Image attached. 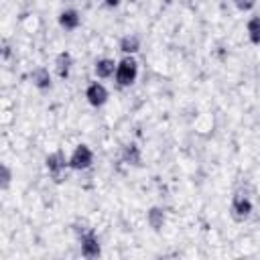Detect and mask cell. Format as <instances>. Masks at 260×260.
Wrapping results in <instances>:
<instances>
[{
  "label": "cell",
  "mask_w": 260,
  "mask_h": 260,
  "mask_svg": "<svg viewBox=\"0 0 260 260\" xmlns=\"http://www.w3.org/2000/svg\"><path fill=\"white\" fill-rule=\"evenodd\" d=\"M136 75H138V65H136V61H134L132 57H124V59L118 63V67H116V81H118L120 85H130V83H134Z\"/></svg>",
  "instance_id": "6da1fadb"
},
{
  "label": "cell",
  "mask_w": 260,
  "mask_h": 260,
  "mask_svg": "<svg viewBox=\"0 0 260 260\" xmlns=\"http://www.w3.org/2000/svg\"><path fill=\"white\" fill-rule=\"evenodd\" d=\"M91 162H93V152L89 150L87 144L75 146V150H73L71 156H69V167L75 169V171H83V169H87Z\"/></svg>",
  "instance_id": "7a4b0ae2"
},
{
  "label": "cell",
  "mask_w": 260,
  "mask_h": 260,
  "mask_svg": "<svg viewBox=\"0 0 260 260\" xmlns=\"http://www.w3.org/2000/svg\"><path fill=\"white\" fill-rule=\"evenodd\" d=\"M45 165H47L49 173L55 177V181H61V177H63L65 167L69 165V160L65 158V154H63L61 150H55V152H51V154L45 158Z\"/></svg>",
  "instance_id": "3957f363"
},
{
  "label": "cell",
  "mask_w": 260,
  "mask_h": 260,
  "mask_svg": "<svg viewBox=\"0 0 260 260\" xmlns=\"http://www.w3.org/2000/svg\"><path fill=\"white\" fill-rule=\"evenodd\" d=\"M85 98H87V102L91 104V106H104L106 104V100H108V89L102 85V83H98V81H93L89 87H87V91H85Z\"/></svg>",
  "instance_id": "277c9868"
},
{
  "label": "cell",
  "mask_w": 260,
  "mask_h": 260,
  "mask_svg": "<svg viewBox=\"0 0 260 260\" xmlns=\"http://www.w3.org/2000/svg\"><path fill=\"white\" fill-rule=\"evenodd\" d=\"M232 211H234V215H236L238 219H244V217L252 211L250 199H248L246 195H242V193H236L234 199H232Z\"/></svg>",
  "instance_id": "5b68a950"
},
{
  "label": "cell",
  "mask_w": 260,
  "mask_h": 260,
  "mask_svg": "<svg viewBox=\"0 0 260 260\" xmlns=\"http://www.w3.org/2000/svg\"><path fill=\"white\" fill-rule=\"evenodd\" d=\"M81 254L85 258H95L100 254V244H98V238L89 232L81 238Z\"/></svg>",
  "instance_id": "8992f818"
},
{
  "label": "cell",
  "mask_w": 260,
  "mask_h": 260,
  "mask_svg": "<svg viewBox=\"0 0 260 260\" xmlns=\"http://www.w3.org/2000/svg\"><path fill=\"white\" fill-rule=\"evenodd\" d=\"M71 63H73V59H71V55H69L67 51H63V53L57 55V59H55V71H57V75H59L61 79H65V77L69 75Z\"/></svg>",
  "instance_id": "52a82bcc"
},
{
  "label": "cell",
  "mask_w": 260,
  "mask_h": 260,
  "mask_svg": "<svg viewBox=\"0 0 260 260\" xmlns=\"http://www.w3.org/2000/svg\"><path fill=\"white\" fill-rule=\"evenodd\" d=\"M30 79H32V83H35L39 89H49V87H51V73H49V69H45V67H37V69L30 73Z\"/></svg>",
  "instance_id": "ba28073f"
},
{
  "label": "cell",
  "mask_w": 260,
  "mask_h": 260,
  "mask_svg": "<svg viewBox=\"0 0 260 260\" xmlns=\"http://www.w3.org/2000/svg\"><path fill=\"white\" fill-rule=\"evenodd\" d=\"M116 63H114V59H100L98 63H95V67H93V71H95V75L98 77H102V79H106V77H110V75H114L116 73Z\"/></svg>",
  "instance_id": "9c48e42d"
},
{
  "label": "cell",
  "mask_w": 260,
  "mask_h": 260,
  "mask_svg": "<svg viewBox=\"0 0 260 260\" xmlns=\"http://www.w3.org/2000/svg\"><path fill=\"white\" fill-rule=\"evenodd\" d=\"M59 24L65 28V30H73L79 26V14L75 10H63L59 14Z\"/></svg>",
  "instance_id": "30bf717a"
},
{
  "label": "cell",
  "mask_w": 260,
  "mask_h": 260,
  "mask_svg": "<svg viewBox=\"0 0 260 260\" xmlns=\"http://www.w3.org/2000/svg\"><path fill=\"white\" fill-rule=\"evenodd\" d=\"M146 219H148V225L152 230H160L165 225V211L160 207H150L146 213Z\"/></svg>",
  "instance_id": "8fae6325"
},
{
  "label": "cell",
  "mask_w": 260,
  "mask_h": 260,
  "mask_svg": "<svg viewBox=\"0 0 260 260\" xmlns=\"http://www.w3.org/2000/svg\"><path fill=\"white\" fill-rule=\"evenodd\" d=\"M246 30H248V37L254 45H260V16H252L246 24Z\"/></svg>",
  "instance_id": "7c38bea8"
},
{
  "label": "cell",
  "mask_w": 260,
  "mask_h": 260,
  "mask_svg": "<svg viewBox=\"0 0 260 260\" xmlns=\"http://www.w3.org/2000/svg\"><path fill=\"white\" fill-rule=\"evenodd\" d=\"M120 49L124 51V53H136L138 49H140V39L136 37V35H126L122 41H120Z\"/></svg>",
  "instance_id": "4fadbf2b"
},
{
  "label": "cell",
  "mask_w": 260,
  "mask_h": 260,
  "mask_svg": "<svg viewBox=\"0 0 260 260\" xmlns=\"http://www.w3.org/2000/svg\"><path fill=\"white\" fill-rule=\"evenodd\" d=\"M124 160H126L128 165H138V162H140V150H138L136 144H128V146L124 148Z\"/></svg>",
  "instance_id": "5bb4252c"
},
{
  "label": "cell",
  "mask_w": 260,
  "mask_h": 260,
  "mask_svg": "<svg viewBox=\"0 0 260 260\" xmlns=\"http://www.w3.org/2000/svg\"><path fill=\"white\" fill-rule=\"evenodd\" d=\"M10 177H12V175H10V169H8L6 165H2V169H0V179H2V181H0V187H2V189H8Z\"/></svg>",
  "instance_id": "9a60e30c"
},
{
  "label": "cell",
  "mask_w": 260,
  "mask_h": 260,
  "mask_svg": "<svg viewBox=\"0 0 260 260\" xmlns=\"http://www.w3.org/2000/svg\"><path fill=\"white\" fill-rule=\"evenodd\" d=\"M234 4L240 8V10H250V8H254V4H256V0H234Z\"/></svg>",
  "instance_id": "2e32d148"
},
{
  "label": "cell",
  "mask_w": 260,
  "mask_h": 260,
  "mask_svg": "<svg viewBox=\"0 0 260 260\" xmlns=\"http://www.w3.org/2000/svg\"><path fill=\"white\" fill-rule=\"evenodd\" d=\"M106 2H108V4H110V6H116V4H118V2H120V0H106Z\"/></svg>",
  "instance_id": "e0dca14e"
}]
</instances>
